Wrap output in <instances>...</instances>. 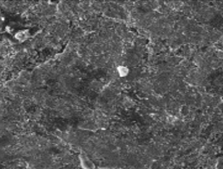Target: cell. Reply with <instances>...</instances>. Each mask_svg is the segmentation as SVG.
Instances as JSON below:
<instances>
[{"label": "cell", "instance_id": "cell-1", "mask_svg": "<svg viewBox=\"0 0 223 169\" xmlns=\"http://www.w3.org/2000/svg\"><path fill=\"white\" fill-rule=\"evenodd\" d=\"M117 71L120 77H125L128 76L129 73V70L128 67L124 66H120L117 68Z\"/></svg>", "mask_w": 223, "mask_h": 169}]
</instances>
